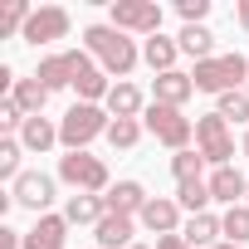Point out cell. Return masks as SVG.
Returning a JSON list of instances; mask_svg holds the SVG:
<instances>
[{"label": "cell", "mask_w": 249, "mask_h": 249, "mask_svg": "<svg viewBox=\"0 0 249 249\" xmlns=\"http://www.w3.org/2000/svg\"><path fill=\"white\" fill-rule=\"evenodd\" d=\"M215 112H220L225 122H249V93H244V88H234V93H225Z\"/></svg>", "instance_id": "obj_29"}, {"label": "cell", "mask_w": 249, "mask_h": 249, "mask_svg": "<svg viewBox=\"0 0 249 249\" xmlns=\"http://www.w3.org/2000/svg\"><path fill=\"white\" fill-rule=\"evenodd\" d=\"M132 234H137V215H103L93 225L98 249H132Z\"/></svg>", "instance_id": "obj_12"}, {"label": "cell", "mask_w": 249, "mask_h": 249, "mask_svg": "<svg viewBox=\"0 0 249 249\" xmlns=\"http://www.w3.org/2000/svg\"><path fill=\"white\" fill-rule=\"evenodd\" d=\"M244 93H249V83H244Z\"/></svg>", "instance_id": "obj_40"}, {"label": "cell", "mask_w": 249, "mask_h": 249, "mask_svg": "<svg viewBox=\"0 0 249 249\" xmlns=\"http://www.w3.org/2000/svg\"><path fill=\"white\" fill-rule=\"evenodd\" d=\"M132 249H147V244H132Z\"/></svg>", "instance_id": "obj_38"}, {"label": "cell", "mask_w": 249, "mask_h": 249, "mask_svg": "<svg viewBox=\"0 0 249 249\" xmlns=\"http://www.w3.org/2000/svg\"><path fill=\"white\" fill-rule=\"evenodd\" d=\"M142 122H147V132H152L161 147H171V152H186L191 137H196V122H191L181 107H166V103H152V107L142 112Z\"/></svg>", "instance_id": "obj_4"}, {"label": "cell", "mask_w": 249, "mask_h": 249, "mask_svg": "<svg viewBox=\"0 0 249 249\" xmlns=\"http://www.w3.org/2000/svg\"><path fill=\"white\" fill-rule=\"evenodd\" d=\"M176 44H181V54H191L196 64H205V59H215V35H210L205 25H186V30L176 35Z\"/></svg>", "instance_id": "obj_22"}, {"label": "cell", "mask_w": 249, "mask_h": 249, "mask_svg": "<svg viewBox=\"0 0 249 249\" xmlns=\"http://www.w3.org/2000/svg\"><path fill=\"white\" fill-rule=\"evenodd\" d=\"M137 137H142V122H137V117H112L107 142H112L117 152H132V147H137Z\"/></svg>", "instance_id": "obj_26"}, {"label": "cell", "mask_w": 249, "mask_h": 249, "mask_svg": "<svg viewBox=\"0 0 249 249\" xmlns=\"http://www.w3.org/2000/svg\"><path fill=\"white\" fill-rule=\"evenodd\" d=\"M244 205H249V196H244Z\"/></svg>", "instance_id": "obj_39"}, {"label": "cell", "mask_w": 249, "mask_h": 249, "mask_svg": "<svg viewBox=\"0 0 249 249\" xmlns=\"http://www.w3.org/2000/svg\"><path fill=\"white\" fill-rule=\"evenodd\" d=\"M137 112H147V107H142V88H137V83H112V93H107V117H137Z\"/></svg>", "instance_id": "obj_24"}, {"label": "cell", "mask_w": 249, "mask_h": 249, "mask_svg": "<svg viewBox=\"0 0 249 249\" xmlns=\"http://www.w3.org/2000/svg\"><path fill=\"white\" fill-rule=\"evenodd\" d=\"M59 142V127L49 117H25V127H20V147L25 152H49Z\"/></svg>", "instance_id": "obj_21"}, {"label": "cell", "mask_w": 249, "mask_h": 249, "mask_svg": "<svg viewBox=\"0 0 249 249\" xmlns=\"http://www.w3.org/2000/svg\"><path fill=\"white\" fill-rule=\"evenodd\" d=\"M181 234H186V244H191V249H215V244H220V234H225V225H220V215H210V210H205V215H191Z\"/></svg>", "instance_id": "obj_18"}, {"label": "cell", "mask_w": 249, "mask_h": 249, "mask_svg": "<svg viewBox=\"0 0 249 249\" xmlns=\"http://www.w3.org/2000/svg\"><path fill=\"white\" fill-rule=\"evenodd\" d=\"M83 49L98 59L103 73L127 78V73L137 69V44L122 35V30H112V25H88V30H83Z\"/></svg>", "instance_id": "obj_1"}, {"label": "cell", "mask_w": 249, "mask_h": 249, "mask_svg": "<svg viewBox=\"0 0 249 249\" xmlns=\"http://www.w3.org/2000/svg\"><path fill=\"white\" fill-rule=\"evenodd\" d=\"M147 186L142 181H117L107 196H103V205H107V215H142L147 210Z\"/></svg>", "instance_id": "obj_13"}, {"label": "cell", "mask_w": 249, "mask_h": 249, "mask_svg": "<svg viewBox=\"0 0 249 249\" xmlns=\"http://www.w3.org/2000/svg\"><path fill=\"white\" fill-rule=\"evenodd\" d=\"M112 30L122 35H161V5L157 0H112Z\"/></svg>", "instance_id": "obj_7"}, {"label": "cell", "mask_w": 249, "mask_h": 249, "mask_svg": "<svg viewBox=\"0 0 249 249\" xmlns=\"http://www.w3.org/2000/svg\"><path fill=\"white\" fill-rule=\"evenodd\" d=\"M196 88L200 93H234L239 83H249V59L244 54H215V59H205V64H196Z\"/></svg>", "instance_id": "obj_3"}, {"label": "cell", "mask_w": 249, "mask_h": 249, "mask_svg": "<svg viewBox=\"0 0 249 249\" xmlns=\"http://www.w3.org/2000/svg\"><path fill=\"white\" fill-rule=\"evenodd\" d=\"M191 93H196V78H191V73H181V69L157 73V83H152V103H166V107H181Z\"/></svg>", "instance_id": "obj_15"}, {"label": "cell", "mask_w": 249, "mask_h": 249, "mask_svg": "<svg viewBox=\"0 0 249 249\" xmlns=\"http://www.w3.org/2000/svg\"><path fill=\"white\" fill-rule=\"evenodd\" d=\"M64 239H69L64 215H39L35 230H25V249H64Z\"/></svg>", "instance_id": "obj_16"}, {"label": "cell", "mask_w": 249, "mask_h": 249, "mask_svg": "<svg viewBox=\"0 0 249 249\" xmlns=\"http://www.w3.org/2000/svg\"><path fill=\"white\" fill-rule=\"evenodd\" d=\"M215 249H239V244H230V239H220V244H215Z\"/></svg>", "instance_id": "obj_36"}, {"label": "cell", "mask_w": 249, "mask_h": 249, "mask_svg": "<svg viewBox=\"0 0 249 249\" xmlns=\"http://www.w3.org/2000/svg\"><path fill=\"white\" fill-rule=\"evenodd\" d=\"M64 35H69V10H64V5H39V10L30 15V25H25L20 39L39 49V44H54V39H64Z\"/></svg>", "instance_id": "obj_9"}, {"label": "cell", "mask_w": 249, "mask_h": 249, "mask_svg": "<svg viewBox=\"0 0 249 249\" xmlns=\"http://www.w3.org/2000/svg\"><path fill=\"white\" fill-rule=\"evenodd\" d=\"M103 215H107L103 196H83V191H73L69 205H64V220H69V225H98Z\"/></svg>", "instance_id": "obj_20"}, {"label": "cell", "mask_w": 249, "mask_h": 249, "mask_svg": "<svg viewBox=\"0 0 249 249\" xmlns=\"http://www.w3.org/2000/svg\"><path fill=\"white\" fill-rule=\"evenodd\" d=\"M137 225H147L157 239H161V234H181V230H176V225H181V205H176L171 196H152L147 210L137 215Z\"/></svg>", "instance_id": "obj_11"}, {"label": "cell", "mask_w": 249, "mask_h": 249, "mask_svg": "<svg viewBox=\"0 0 249 249\" xmlns=\"http://www.w3.org/2000/svg\"><path fill=\"white\" fill-rule=\"evenodd\" d=\"M35 78H39L49 93H59V88H73V64H69V54H49V59H39Z\"/></svg>", "instance_id": "obj_19"}, {"label": "cell", "mask_w": 249, "mask_h": 249, "mask_svg": "<svg viewBox=\"0 0 249 249\" xmlns=\"http://www.w3.org/2000/svg\"><path fill=\"white\" fill-rule=\"evenodd\" d=\"M107 127H112V117L98 103H73L64 112V122H59V142L69 152H88V142L93 137H107Z\"/></svg>", "instance_id": "obj_2"}, {"label": "cell", "mask_w": 249, "mask_h": 249, "mask_svg": "<svg viewBox=\"0 0 249 249\" xmlns=\"http://www.w3.org/2000/svg\"><path fill=\"white\" fill-rule=\"evenodd\" d=\"M69 64H73V93H78L83 103H107L112 83H107V73L93 64V54H88V49H69Z\"/></svg>", "instance_id": "obj_8"}, {"label": "cell", "mask_w": 249, "mask_h": 249, "mask_svg": "<svg viewBox=\"0 0 249 249\" xmlns=\"http://www.w3.org/2000/svg\"><path fill=\"white\" fill-rule=\"evenodd\" d=\"M176 205L191 210V215H205V205H210V181H181V186H176Z\"/></svg>", "instance_id": "obj_25"}, {"label": "cell", "mask_w": 249, "mask_h": 249, "mask_svg": "<svg viewBox=\"0 0 249 249\" xmlns=\"http://www.w3.org/2000/svg\"><path fill=\"white\" fill-rule=\"evenodd\" d=\"M0 127H5V132H15V127H25V112L5 98V103H0Z\"/></svg>", "instance_id": "obj_32"}, {"label": "cell", "mask_w": 249, "mask_h": 249, "mask_svg": "<svg viewBox=\"0 0 249 249\" xmlns=\"http://www.w3.org/2000/svg\"><path fill=\"white\" fill-rule=\"evenodd\" d=\"M10 200H15V205H25V210H35V215H49V200H54V176H44V171H25V176L15 181Z\"/></svg>", "instance_id": "obj_10"}, {"label": "cell", "mask_w": 249, "mask_h": 249, "mask_svg": "<svg viewBox=\"0 0 249 249\" xmlns=\"http://www.w3.org/2000/svg\"><path fill=\"white\" fill-rule=\"evenodd\" d=\"M10 103L25 112V117H44V103H49V88L39 83V78H15V88H10Z\"/></svg>", "instance_id": "obj_17"}, {"label": "cell", "mask_w": 249, "mask_h": 249, "mask_svg": "<svg viewBox=\"0 0 249 249\" xmlns=\"http://www.w3.org/2000/svg\"><path fill=\"white\" fill-rule=\"evenodd\" d=\"M176 10H181V20H186V25H200V20H205V10H210V0H176Z\"/></svg>", "instance_id": "obj_31"}, {"label": "cell", "mask_w": 249, "mask_h": 249, "mask_svg": "<svg viewBox=\"0 0 249 249\" xmlns=\"http://www.w3.org/2000/svg\"><path fill=\"white\" fill-rule=\"evenodd\" d=\"M176 54H181V44L166 39V35H152V39L142 44V59L152 64V73H171V69H176Z\"/></svg>", "instance_id": "obj_23"}, {"label": "cell", "mask_w": 249, "mask_h": 249, "mask_svg": "<svg viewBox=\"0 0 249 249\" xmlns=\"http://www.w3.org/2000/svg\"><path fill=\"white\" fill-rule=\"evenodd\" d=\"M220 225H225V239H230V244H239V249L249 244V205L225 210V215H220Z\"/></svg>", "instance_id": "obj_28"}, {"label": "cell", "mask_w": 249, "mask_h": 249, "mask_svg": "<svg viewBox=\"0 0 249 249\" xmlns=\"http://www.w3.org/2000/svg\"><path fill=\"white\" fill-rule=\"evenodd\" d=\"M244 157H249V127H244Z\"/></svg>", "instance_id": "obj_37"}, {"label": "cell", "mask_w": 249, "mask_h": 249, "mask_svg": "<svg viewBox=\"0 0 249 249\" xmlns=\"http://www.w3.org/2000/svg\"><path fill=\"white\" fill-rule=\"evenodd\" d=\"M157 249H191V244H186V234H161Z\"/></svg>", "instance_id": "obj_34"}, {"label": "cell", "mask_w": 249, "mask_h": 249, "mask_svg": "<svg viewBox=\"0 0 249 249\" xmlns=\"http://www.w3.org/2000/svg\"><path fill=\"white\" fill-rule=\"evenodd\" d=\"M59 181L73 186V191H83V196H107V191H112L103 157H88V152H69V157H59Z\"/></svg>", "instance_id": "obj_5"}, {"label": "cell", "mask_w": 249, "mask_h": 249, "mask_svg": "<svg viewBox=\"0 0 249 249\" xmlns=\"http://www.w3.org/2000/svg\"><path fill=\"white\" fill-rule=\"evenodd\" d=\"M196 152L205 157V166H230V157H234V137H230V122L220 117V112H205L200 122H196Z\"/></svg>", "instance_id": "obj_6"}, {"label": "cell", "mask_w": 249, "mask_h": 249, "mask_svg": "<svg viewBox=\"0 0 249 249\" xmlns=\"http://www.w3.org/2000/svg\"><path fill=\"white\" fill-rule=\"evenodd\" d=\"M20 137H5V142H0V176H5V181H20L25 171H20Z\"/></svg>", "instance_id": "obj_30"}, {"label": "cell", "mask_w": 249, "mask_h": 249, "mask_svg": "<svg viewBox=\"0 0 249 249\" xmlns=\"http://www.w3.org/2000/svg\"><path fill=\"white\" fill-rule=\"evenodd\" d=\"M234 15H239V25L249 30V0H239V10H234Z\"/></svg>", "instance_id": "obj_35"}, {"label": "cell", "mask_w": 249, "mask_h": 249, "mask_svg": "<svg viewBox=\"0 0 249 249\" xmlns=\"http://www.w3.org/2000/svg\"><path fill=\"white\" fill-rule=\"evenodd\" d=\"M200 171H205V157H200V152H191V147H186V152H176V157H171V176H176V186H181V181H205Z\"/></svg>", "instance_id": "obj_27"}, {"label": "cell", "mask_w": 249, "mask_h": 249, "mask_svg": "<svg viewBox=\"0 0 249 249\" xmlns=\"http://www.w3.org/2000/svg\"><path fill=\"white\" fill-rule=\"evenodd\" d=\"M20 244H25V234H15V230L0 225V249H20Z\"/></svg>", "instance_id": "obj_33"}, {"label": "cell", "mask_w": 249, "mask_h": 249, "mask_svg": "<svg viewBox=\"0 0 249 249\" xmlns=\"http://www.w3.org/2000/svg\"><path fill=\"white\" fill-rule=\"evenodd\" d=\"M244 196H249V176H239L234 166H220V171H210V200H220V205H244Z\"/></svg>", "instance_id": "obj_14"}]
</instances>
